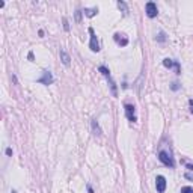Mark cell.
<instances>
[{
  "label": "cell",
  "instance_id": "1",
  "mask_svg": "<svg viewBox=\"0 0 193 193\" xmlns=\"http://www.w3.org/2000/svg\"><path fill=\"white\" fill-rule=\"evenodd\" d=\"M158 160H160L164 166H169L171 169H174V166H175L174 158L171 157V154L166 152V151H160V152H158Z\"/></svg>",
  "mask_w": 193,
  "mask_h": 193
},
{
  "label": "cell",
  "instance_id": "2",
  "mask_svg": "<svg viewBox=\"0 0 193 193\" xmlns=\"http://www.w3.org/2000/svg\"><path fill=\"white\" fill-rule=\"evenodd\" d=\"M89 33H91V41H89V48L94 52V53H98L100 52V42L96 39V35L94 32L92 27H89Z\"/></svg>",
  "mask_w": 193,
  "mask_h": 193
},
{
  "label": "cell",
  "instance_id": "3",
  "mask_svg": "<svg viewBox=\"0 0 193 193\" xmlns=\"http://www.w3.org/2000/svg\"><path fill=\"white\" fill-rule=\"evenodd\" d=\"M55 82V79H53V74L50 71H42V76L38 79V83H41V85H45V86H48V85H52Z\"/></svg>",
  "mask_w": 193,
  "mask_h": 193
},
{
  "label": "cell",
  "instance_id": "4",
  "mask_svg": "<svg viewBox=\"0 0 193 193\" xmlns=\"http://www.w3.org/2000/svg\"><path fill=\"white\" fill-rule=\"evenodd\" d=\"M125 116L128 121H131V122H136L137 118H136V107L133 104H125Z\"/></svg>",
  "mask_w": 193,
  "mask_h": 193
},
{
  "label": "cell",
  "instance_id": "5",
  "mask_svg": "<svg viewBox=\"0 0 193 193\" xmlns=\"http://www.w3.org/2000/svg\"><path fill=\"white\" fill-rule=\"evenodd\" d=\"M158 14V9H157V5L154 2H148L147 3V15L150 18H155Z\"/></svg>",
  "mask_w": 193,
  "mask_h": 193
},
{
  "label": "cell",
  "instance_id": "6",
  "mask_svg": "<svg viewBox=\"0 0 193 193\" xmlns=\"http://www.w3.org/2000/svg\"><path fill=\"white\" fill-rule=\"evenodd\" d=\"M155 189H157L158 193H164V190H166V178L163 175H158L155 178Z\"/></svg>",
  "mask_w": 193,
  "mask_h": 193
},
{
  "label": "cell",
  "instance_id": "7",
  "mask_svg": "<svg viewBox=\"0 0 193 193\" xmlns=\"http://www.w3.org/2000/svg\"><path fill=\"white\" fill-rule=\"evenodd\" d=\"M113 39H115V42H116L118 45H121V47H125V45L128 44V38H125V35L119 33V32H116V33L113 35Z\"/></svg>",
  "mask_w": 193,
  "mask_h": 193
},
{
  "label": "cell",
  "instance_id": "8",
  "mask_svg": "<svg viewBox=\"0 0 193 193\" xmlns=\"http://www.w3.org/2000/svg\"><path fill=\"white\" fill-rule=\"evenodd\" d=\"M59 55H60V60H62V63L68 66V65H69V62H71V57H69V55H68L65 50H60V52H59Z\"/></svg>",
  "mask_w": 193,
  "mask_h": 193
},
{
  "label": "cell",
  "instance_id": "9",
  "mask_svg": "<svg viewBox=\"0 0 193 193\" xmlns=\"http://www.w3.org/2000/svg\"><path fill=\"white\" fill-rule=\"evenodd\" d=\"M107 82H109V86H110V91H112V95L113 96H118V89H116V83L112 80V77H107Z\"/></svg>",
  "mask_w": 193,
  "mask_h": 193
},
{
  "label": "cell",
  "instance_id": "10",
  "mask_svg": "<svg viewBox=\"0 0 193 193\" xmlns=\"http://www.w3.org/2000/svg\"><path fill=\"white\" fill-rule=\"evenodd\" d=\"M96 14H98V8H85V15L86 17H94V15H96Z\"/></svg>",
  "mask_w": 193,
  "mask_h": 193
},
{
  "label": "cell",
  "instance_id": "11",
  "mask_svg": "<svg viewBox=\"0 0 193 193\" xmlns=\"http://www.w3.org/2000/svg\"><path fill=\"white\" fill-rule=\"evenodd\" d=\"M118 8H119L121 11H122L124 15H128V6H127L125 2H118Z\"/></svg>",
  "mask_w": 193,
  "mask_h": 193
},
{
  "label": "cell",
  "instance_id": "12",
  "mask_svg": "<svg viewBox=\"0 0 193 193\" xmlns=\"http://www.w3.org/2000/svg\"><path fill=\"white\" fill-rule=\"evenodd\" d=\"M92 128H94V133L96 136H101V128H100V125H98L96 121H92Z\"/></svg>",
  "mask_w": 193,
  "mask_h": 193
},
{
  "label": "cell",
  "instance_id": "13",
  "mask_svg": "<svg viewBox=\"0 0 193 193\" xmlns=\"http://www.w3.org/2000/svg\"><path fill=\"white\" fill-rule=\"evenodd\" d=\"M175 63H177V62H174L172 59H164V60H163V65H164L166 68H172V66H175Z\"/></svg>",
  "mask_w": 193,
  "mask_h": 193
},
{
  "label": "cell",
  "instance_id": "14",
  "mask_svg": "<svg viewBox=\"0 0 193 193\" xmlns=\"http://www.w3.org/2000/svg\"><path fill=\"white\" fill-rule=\"evenodd\" d=\"M98 71L101 72V74H103L104 77H110V71H109V69H107L106 66H103V65H101V66L98 68Z\"/></svg>",
  "mask_w": 193,
  "mask_h": 193
},
{
  "label": "cell",
  "instance_id": "15",
  "mask_svg": "<svg viewBox=\"0 0 193 193\" xmlns=\"http://www.w3.org/2000/svg\"><path fill=\"white\" fill-rule=\"evenodd\" d=\"M157 41H158V42H164V41H166V33H164V32H158Z\"/></svg>",
  "mask_w": 193,
  "mask_h": 193
},
{
  "label": "cell",
  "instance_id": "16",
  "mask_svg": "<svg viewBox=\"0 0 193 193\" xmlns=\"http://www.w3.org/2000/svg\"><path fill=\"white\" fill-rule=\"evenodd\" d=\"M181 193H193V189L186 186V187H181Z\"/></svg>",
  "mask_w": 193,
  "mask_h": 193
},
{
  "label": "cell",
  "instance_id": "17",
  "mask_svg": "<svg viewBox=\"0 0 193 193\" xmlns=\"http://www.w3.org/2000/svg\"><path fill=\"white\" fill-rule=\"evenodd\" d=\"M82 20V11H76V21L79 23Z\"/></svg>",
  "mask_w": 193,
  "mask_h": 193
},
{
  "label": "cell",
  "instance_id": "18",
  "mask_svg": "<svg viewBox=\"0 0 193 193\" xmlns=\"http://www.w3.org/2000/svg\"><path fill=\"white\" fill-rule=\"evenodd\" d=\"M171 89H172V91H178V89H180V85H178L177 82H174V83L171 85Z\"/></svg>",
  "mask_w": 193,
  "mask_h": 193
},
{
  "label": "cell",
  "instance_id": "19",
  "mask_svg": "<svg viewBox=\"0 0 193 193\" xmlns=\"http://www.w3.org/2000/svg\"><path fill=\"white\" fill-rule=\"evenodd\" d=\"M63 29H65L66 32L69 30V24H68V20H66V18H63Z\"/></svg>",
  "mask_w": 193,
  "mask_h": 193
},
{
  "label": "cell",
  "instance_id": "20",
  "mask_svg": "<svg viewBox=\"0 0 193 193\" xmlns=\"http://www.w3.org/2000/svg\"><path fill=\"white\" fill-rule=\"evenodd\" d=\"M189 104H190V112H192V115H193V100H190Z\"/></svg>",
  "mask_w": 193,
  "mask_h": 193
},
{
  "label": "cell",
  "instance_id": "21",
  "mask_svg": "<svg viewBox=\"0 0 193 193\" xmlns=\"http://www.w3.org/2000/svg\"><path fill=\"white\" fill-rule=\"evenodd\" d=\"M186 167H187V169H190V171H193V164H192V163H187V164H186Z\"/></svg>",
  "mask_w": 193,
  "mask_h": 193
},
{
  "label": "cell",
  "instance_id": "22",
  "mask_svg": "<svg viewBox=\"0 0 193 193\" xmlns=\"http://www.w3.org/2000/svg\"><path fill=\"white\" fill-rule=\"evenodd\" d=\"M186 178L190 180V181H193V175H190V174H186Z\"/></svg>",
  "mask_w": 193,
  "mask_h": 193
},
{
  "label": "cell",
  "instance_id": "23",
  "mask_svg": "<svg viewBox=\"0 0 193 193\" xmlns=\"http://www.w3.org/2000/svg\"><path fill=\"white\" fill-rule=\"evenodd\" d=\"M27 57H29V60H33V53H32V52H30V53H29V55H27Z\"/></svg>",
  "mask_w": 193,
  "mask_h": 193
},
{
  "label": "cell",
  "instance_id": "24",
  "mask_svg": "<svg viewBox=\"0 0 193 193\" xmlns=\"http://www.w3.org/2000/svg\"><path fill=\"white\" fill-rule=\"evenodd\" d=\"M6 155H12V150H11V148L6 150Z\"/></svg>",
  "mask_w": 193,
  "mask_h": 193
},
{
  "label": "cell",
  "instance_id": "25",
  "mask_svg": "<svg viewBox=\"0 0 193 193\" xmlns=\"http://www.w3.org/2000/svg\"><path fill=\"white\" fill-rule=\"evenodd\" d=\"M88 190H89V193H94V190H92V187H91V186H88Z\"/></svg>",
  "mask_w": 193,
  "mask_h": 193
},
{
  "label": "cell",
  "instance_id": "26",
  "mask_svg": "<svg viewBox=\"0 0 193 193\" xmlns=\"http://www.w3.org/2000/svg\"><path fill=\"white\" fill-rule=\"evenodd\" d=\"M11 193H17V192H15V190H12V192H11Z\"/></svg>",
  "mask_w": 193,
  "mask_h": 193
}]
</instances>
